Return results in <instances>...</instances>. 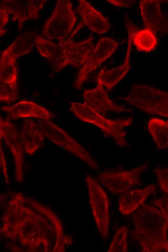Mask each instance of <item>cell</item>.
I'll use <instances>...</instances> for the list:
<instances>
[{
	"instance_id": "7a4b0ae2",
	"label": "cell",
	"mask_w": 168,
	"mask_h": 252,
	"mask_svg": "<svg viewBox=\"0 0 168 252\" xmlns=\"http://www.w3.org/2000/svg\"><path fill=\"white\" fill-rule=\"evenodd\" d=\"M133 237L142 252H168L166 219L162 211L143 204L133 214Z\"/></svg>"
},
{
	"instance_id": "5b68a950",
	"label": "cell",
	"mask_w": 168,
	"mask_h": 252,
	"mask_svg": "<svg viewBox=\"0 0 168 252\" xmlns=\"http://www.w3.org/2000/svg\"><path fill=\"white\" fill-rule=\"evenodd\" d=\"M146 113L168 117V92L145 85H133L127 95L120 98Z\"/></svg>"
},
{
	"instance_id": "603a6c76",
	"label": "cell",
	"mask_w": 168,
	"mask_h": 252,
	"mask_svg": "<svg viewBox=\"0 0 168 252\" xmlns=\"http://www.w3.org/2000/svg\"><path fill=\"white\" fill-rule=\"evenodd\" d=\"M127 229L123 226L116 232L111 242L108 252H127Z\"/></svg>"
},
{
	"instance_id": "d6986e66",
	"label": "cell",
	"mask_w": 168,
	"mask_h": 252,
	"mask_svg": "<svg viewBox=\"0 0 168 252\" xmlns=\"http://www.w3.org/2000/svg\"><path fill=\"white\" fill-rule=\"evenodd\" d=\"M155 190V186L151 184L143 189L125 192L119 200V211L125 215L133 213L144 204L147 197Z\"/></svg>"
},
{
	"instance_id": "4fadbf2b",
	"label": "cell",
	"mask_w": 168,
	"mask_h": 252,
	"mask_svg": "<svg viewBox=\"0 0 168 252\" xmlns=\"http://www.w3.org/2000/svg\"><path fill=\"white\" fill-rule=\"evenodd\" d=\"M97 86L93 89L86 90L84 93V103L85 105L98 113H105L108 111L114 112H128L131 110L118 105L110 99L105 91L99 74Z\"/></svg>"
},
{
	"instance_id": "7c38bea8",
	"label": "cell",
	"mask_w": 168,
	"mask_h": 252,
	"mask_svg": "<svg viewBox=\"0 0 168 252\" xmlns=\"http://www.w3.org/2000/svg\"><path fill=\"white\" fill-rule=\"evenodd\" d=\"M46 1L44 0H0V9L12 15V19L18 21V28L21 31L25 21L39 18V11Z\"/></svg>"
},
{
	"instance_id": "277c9868",
	"label": "cell",
	"mask_w": 168,
	"mask_h": 252,
	"mask_svg": "<svg viewBox=\"0 0 168 252\" xmlns=\"http://www.w3.org/2000/svg\"><path fill=\"white\" fill-rule=\"evenodd\" d=\"M70 110L79 119L98 127L106 135L112 137L119 146H126L127 142L124 128L130 125L132 117L112 120L106 118L84 104L70 103Z\"/></svg>"
},
{
	"instance_id": "9a60e30c",
	"label": "cell",
	"mask_w": 168,
	"mask_h": 252,
	"mask_svg": "<svg viewBox=\"0 0 168 252\" xmlns=\"http://www.w3.org/2000/svg\"><path fill=\"white\" fill-rule=\"evenodd\" d=\"M125 25L127 30L128 45L126 57L123 63L119 66L105 71L102 69L99 73L102 84L108 91L111 90L125 76L130 69V54L132 46V36L134 24L125 16Z\"/></svg>"
},
{
	"instance_id": "8992f818",
	"label": "cell",
	"mask_w": 168,
	"mask_h": 252,
	"mask_svg": "<svg viewBox=\"0 0 168 252\" xmlns=\"http://www.w3.org/2000/svg\"><path fill=\"white\" fill-rule=\"evenodd\" d=\"M76 19L71 1L57 0L51 16L44 24L42 35L49 40H65Z\"/></svg>"
},
{
	"instance_id": "9c48e42d",
	"label": "cell",
	"mask_w": 168,
	"mask_h": 252,
	"mask_svg": "<svg viewBox=\"0 0 168 252\" xmlns=\"http://www.w3.org/2000/svg\"><path fill=\"white\" fill-rule=\"evenodd\" d=\"M147 168L144 163L136 168L116 172H101L98 176L100 183L113 194H117L139 185L140 175Z\"/></svg>"
},
{
	"instance_id": "6da1fadb",
	"label": "cell",
	"mask_w": 168,
	"mask_h": 252,
	"mask_svg": "<svg viewBox=\"0 0 168 252\" xmlns=\"http://www.w3.org/2000/svg\"><path fill=\"white\" fill-rule=\"evenodd\" d=\"M0 233L14 252H64L73 243L51 209L22 193H15L8 202Z\"/></svg>"
},
{
	"instance_id": "cb8c5ba5",
	"label": "cell",
	"mask_w": 168,
	"mask_h": 252,
	"mask_svg": "<svg viewBox=\"0 0 168 252\" xmlns=\"http://www.w3.org/2000/svg\"><path fill=\"white\" fill-rule=\"evenodd\" d=\"M18 91L17 83H6L0 81V99L6 102L17 100Z\"/></svg>"
},
{
	"instance_id": "44dd1931",
	"label": "cell",
	"mask_w": 168,
	"mask_h": 252,
	"mask_svg": "<svg viewBox=\"0 0 168 252\" xmlns=\"http://www.w3.org/2000/svg\"><path fill=\"white\" fill-rule=\"evenodd\" d=\"M132 41L138 51L146 53L153 51L157 43L154 32L146 28L139 29L135 25L133 26Z\"/></svg>"
},
{
	"instance_id": "52a82bcc",
	"label": "cell",
	"mask_w": 168,
	"mask_h": 252,
	"mask_svg": "<svg viewBox=\"0 0 168 252\" xmlns=\"http://www.w3.org/2000/svg\"><path fill=\"white\" fill-rule=\"evenodd\" d=\"M45 136L57 146L73 154L94 170L98 168L88 152L67 132L50 120L38 123Z\"/></svg>"
},
{
	"instance_id": "d4e9b609",
	"label": "cell",
	"mask_w": 168,
	"mask_h": 252,
	"mask_svg": "<svg viewBox=\"0 0 168 252\" xmlns=\"http://www.w3.org/2000/svg\"><path fill=\"white\" fill-rule=\"evenodd\" d=\"M17 71L14 64H0V81L17 83Z\"/></svg>"
},
{
	"instance_id": "4316f807",
	"label": "cell",
	"mask_w": 168,
	"mask_h": 252,
	"mask_svg": "<svg viewBox=\"0 0 168 252\" xmlns=\"http://www.w3.org/2000/svg\"><path fill=\"white\" fill-rule=\"evenodd\" d=\"M152 203L154 205L158 207L164 214L167 222V230L168 231V198L165 196L154 200Z\"/></svg>"
},
{
	"instance_id": "e0dca14e",
	"label": "cell",
	"mask_w": 168,
	"mask_h": 252,
	"mask_svg": "<svg viewBox=\"0 0 168 252\" xmlns=\"http://www.w3.org/2000/svg\"><path fill=\"white\" fill-rule=\"evenodd\" d=\"M77 12L84 24L91 31L98 34L106 32L110 29L107 19L88 2L79 0Z\"/></svg>"
},
{
	"instance_id": "ffe728a7",
	"label": "cell",
	"mask_w": 168,
	"mask_h": 252,
	"mask_svg": "<svg viewBox=\"0 0 168 252\" xmlns=\"http://www.w3.org/2000/svg\"><path fill=\"white\" fill-rule=\"evenodd\" d=\"M44 134L40 125L33 121L25 120L20 136L24 149L28 154H33L44 144Z\"/></svg>"
},
{
	"instance_id": "f546056e",
	"label": "cell",
	"mask_w": 168,
	"mask_h": 252,
	"mask_svg": "<svg viewBox=\"0 0 168 252\" xmlns=\"http://www.w3.org/2000/svg\"><path fill=\"white\" fill-rule=\"evenodd\" d=\"M2 153H3L2 152L1 149L0 148V158H1V161H2V168L3 169L2 172L4 174V176L5 177L6 180L8 181V175H7V171H6V164H5V161H3L4 158H3Z\"/></svg>"
},
{
	"instance_id": "2e32d148",
	"label": "cell",
	"mask_w": 168,
	"mask_h": 252,
	"mask_svg": "<svg viewBox=\"0 0 168 252\" xmlns=\"http://www.w3.org/2000/svg\"><path fill=\"white\" fill-rule=\"evenodd\" d=\"M37 35L34 32H25L19 35L3 52L0 64H14L19 57L31 51L36 45Z\"/></svg>"
},
{
	"instance_id": "7402d4cb",
	"label": "cell",
	"mask_w": 168,
	"mask_h": 252,
	"mask_svg": "<svg viewBox=\"0 0 168 252\" xmlns=\"http://www.w3.org/2000/svg\"><path fill=\"white\" fill-rule=\"evenodd\" d=\"M148 129L157 148L166 149L168 147V120L152 118L148 123Z\"/></svg>"
},
{
	"instance_id": "8fae6325",
	"label": "cell",
	"mask_w": 168,
	"mask_h": 252,
	"mask_svg": "<svg viewBox=\"0 0 168 252\" xmlns=\"http://www.w3.org/2000/svg\"><path fill=\"white\" fill-rule=\"evenodd\" d=\"M118 45V42L110 38H102L98 41L89 59L77 74L74 83L76 89L81 88L90 73L109 58Z\"/></svg>"
},
{
	"instance_id": "484cf974",
	"label": "cell",
	"mask_w": 168,
	"mask_h": 252,
	"mask_svg": "<svg viewBox=\"0 0 168 252\" xmlns=\"http://www.w3.org/2000/svg\"><path fill=\"white\" fill-rule=\"evenodd\" d=\"M154 172L161 188L168 194V169L156 167Z\"/></svg>"
},
{
	"instance_id": "f1b7e54d",
	"label": "cell",
	"mask_w": 168,
	"mask_h": 252,
	"mask_svg": "<svg viewBox=\"0 0 168 252\" xmlns=\"http://www.w3.org/2000/svg\"><path fill=\"white\" fill-rule=\"evenodd\" d=\"M8 14L3 9L0 8V32L3 29V27L7 23L8 21Z\"/></svg>"
},
{
	"instance_id": "ba28073f",
	"label": "cell",
	"mask_w": 168,
	"mask_h": 252,
	"mask_svg": "<svg viewBox=\"0 0 168 252\" xmlns=\"http://www.w3.org/2000/svg\"><path fill=\"white\" fill-rule=\"evenodd\" d=\"M89 203L97 228L102 237L108 236L109 201L108 196L98 183L90 175L85 178Z\"/></svg>"
},
{
	"instance_id": "83f0119b",
	"label": "cell",
	"mask_w": 168,
	"mask_h": 252,
	"mask_svg": "<svg viewBox=\"0 0 168 252\" xmlns=\"http://www.w3.org/2000/svg\"><path fill=\"white\" fill-rule=\"evenodd\" d=\"M108 2L119 7H131L136 2L133 0H107Z\"/></svg>"
},
{
	"instance_id": "30bf717a",
	"label": "cell",
	"mask_w": 168,
	"mask_h": 252,
	"mask_svg": "<svg viewBox=\"0 0 168 252\" xmlns=\"http://www.w3.org/2000/svg\"><path fill=\"white\" fill-rule=\"evenodd\" d=\"M0 135L10 149L14 162V177L16 181L24 180V149L20 134L9 120L0 118Z\"/></svg>"
},
{
	"instance_id": "5bb4252c",
	"label": "cell",
	"mask_w": 168,
	"mask_h": 252,
	"mask_svg": "<svg viewBox=\"0 0 168 252\" xmlns=\"http://www.w3.org/2000/svg\"><path fill=\"white\" fill-rule=\"evenodd\" d=\"M158 0H142L139 7L144 24L155 32L168 33V19L162 13Z\"/></svg>"
},
{
	"instance_id": "3957f363",
	"label": "cell",
	"mask_w": 168,
	"mask_h": 252,
	"mask_svg": "<svg viewBox=\"0 0 168 252\" xmlns=\"http://www.w3.org/2000/svg\"><path fill=\"white\" fill-rule=\"evenodd\" d=\"M93 39L90 36L84 41L75 42L68 39L56 44L37 36L36 46L39 53L49 61L55 72H58L67 65L84 66L95 49Z\"/></svg>"
},
{
	"instance_id": "ac0fdd59",
	"label": "cell",
	"mask_w": 168,
	"mask_h": 252,
	"mask_svg": "<svg viewBox=\"0 0 168 252\" xmlns=\"http://www.w3.org/2000/svg\"><path fill=\"white\" fill-rule=\"evenodd\" d=\"M14 119L36 118L42 120H50L53 114L46 109L32 101H22L10 106L1 108Z\"/></svg>"
}]
</instances>
